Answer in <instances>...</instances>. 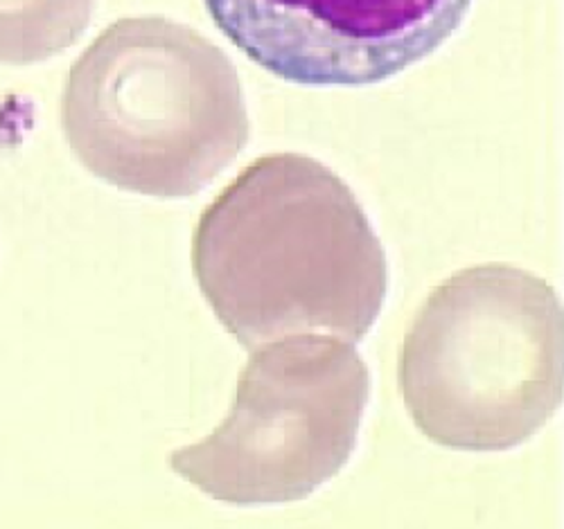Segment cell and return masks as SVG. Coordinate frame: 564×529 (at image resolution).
Returning a JSON list of instances; mask_svg holds the SVG:
<instances>
[{
    "label": "cell",
    "mask_w": 564,
    "mask_h": 529,
    "mask_svg": "<svg viewBox=\"0 0 564 529\" xmlns=\"http://www.w3.org/2000/svg\"><path fill=\"white\" fill-rule=\"evenodd\" d=\"M62 126L100 180L156 199H187L249 142L238 70L221 47L163 16L120 19L73 64Z\"/></svg>",
    "instance_id": "cell-2"
},
{
    "label": "cell",
    "mask_w": 564,
    "mask_h": 529,
    "mask_svg": "<svg viewBox=\"0 0 564 529\" xmlns=\"http://www.w3.org/2000/svg\"><path fill=\"white\" fill-rule=\"evenodd\" d=\"M253 64L303 86H368L427 59L473 0H204Z\"/></svg>",
    "instance_id": "cell-5"
},
{
    "label": "cell",
    "mask_w": 564,
    "mask_h": 529,
    "mask_svg": "<svg viewBox=\"0 0 564 529\" xmlns=\"http://www.w3.org/2000/svg\"><path fill=\"white\" fill-rule=\"evenodd\" d=\"M193 271L247 352L318 329L359 343L389 291L387 253L355 191L301 154L262 156L219 191L199 217Z\"/></svg>",
    "instance_id": "cell-1"
},
{
    "label": "cell",
    "mask_w": 564,
    "mask_h": 529,
    "mask_svg": "<svg viewBox=\"0 0 564 529\" xmlns=\"http://www.w3.org/2000/svg\"><path fill=\"white\" fill-rule=\"evenodd\" d=\"M98 0H0V64L53 59L86 32Z\"/></svg>",
    "instance_id": "cell-6"
},
{
    "label": "cell",
    "mask_w": 564,
    "mask_h": 529,
    "mask_svg": "<svg viewBox=\"0 0 564 529\" xmlns=\"http://www.w3.org/2000/svg\"><path fill=\"white\" fill-rule=\"evenodd\" d=\"M398 386L430 442L497 453L529 442L564 397V313L555 288L510 264L441 282L409 324Z\"/></svg>",
    "instance_id": "cell-3"
},
{
    "label": "cell",
    "mask_w": 564,
    "mask_h": 529,
    "mask_svg": "<svg viewBox=\"0 0 564 529\" xmlns=\"http://www.w3.org/2000/svg\"><path fill=\"white\" fill-rule=\"evenodd\" d=\"M370 399V372L339 335L292 333L253 350L226 419L170 469L226 505L312 496L348 464Z\"/></svg>",
    "instance_id": "cell-4"
}]
</instances>
